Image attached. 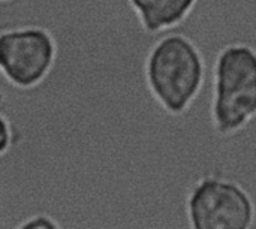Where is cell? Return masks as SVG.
<instances>
[{
    "mask_svg": "<svg viewBox=\"0 0 256 229\" xmlns=\"http://www.w3.org/2000/svg\"><path fill=\"white\" fill-rule=\"evenodd\" d=\"M144 78L152 98L166 114L183 116L204 86V57L186 34H165L153 44L146 57Z\"/></svg>",
    "mask_w": 256,
    "mask_h": 229,
    "instance_id": "obj_1",
    "label": "cell"
},
{
    "mask_svg": "<svg viewBox=\"0 0 256 229\" xmlns=\"http://www.w3.org/2000/svg\"><path fill=\"white\" fill-rule=\"evenodd\" d=\"M212 128L232 136L256 118V50L242 42L224 46L213 66Z\"/></svg>",
    "mask_w": 256,
    "mask_h": 229,
    "instance_id": "obj_2",
    "label": "cell"
},
{
    "mask_svg": "<svg viewBox=\"0 0 256 229\" xmlns=\"http://www.w3.org/2000/svg\"><path fill=\"white\" fill-rule=\"evenodd\" d=\"M186 216L194 229H249L255 224L256 207L240 183L207 174L189 190Z\"/></svg>",
    "mask_w": 256,
    "mask_h": 229,
    "instance_id": "obj_3",
    "label": "cell"
},
{
    "mask_svg": "<svg viewBox=\"0 0 256 229\" xmlns=\"http://www.w3.org/2000/svg\"><path fill=\"white\" fill-rule=\"evenodd\" d=\"M57 60V42L40 26L0 30V75L20 90H30L46 80Z\"/></svg>",
    "mask_w": 256,
    "mask_h": 229,
    "instance_id": "obj_4",
    "label": "cell"
},
{
    "mask_svg": "<svg viewBox=\"0 0 256 229\" xmlns=\"http://www.w3.org/2000/svg\"><path fill=\"white\" fill-rule=\"evenodd\" d=\"M142 30L158 34L180 26L195 9L198 0H128Z\"/></svg>",
    "mask_w": 256,
    "mask_h": 229,
    "instance_id": "obj_5",
    "label": "cell"
},
{
    "mask_svg": "<svg viewBox=\"0 0 256 229\" xmlns=\"http://www.w3.org/2000/svg\"><path fill=\"white\" fill-rule=\"evenodd\" d=\"M14 141H15L14 126L9 122V118L0 112V158H3L12 150Z\"/></svg>",
    "mask_w": 256,
    "mask_h": 229,
    "instance_id": "obj_6",
    "label": "cell"
},
{
    "mask_svg": "<svg viewBox=\"0 0 256 229\" xmlns=\"http://www.w3.org/2000/svg\"><path fill=\"white\" fill-rule=\"evenodd\" d=\"M58 226L60 225L51 216L44 214V213H38L34 216H30L18 225L20 229H56Z\"/></svg>",
    "mask_w": 256,
    "mask_h": 229,
    "instance_id": "obj_7",
    "label": "cell"
},
{
    "mask_svg": "<svg viewBox=\"0 0 256 229\" xmlns=\"http://www.w3.org/2000/svg\"><path fill=\"white\" fill-rule=\"evenodd\" d=\"M8 2H14V0H0V3H8Z\"/></svg>",
    "mask_w": 256,
    "mask_h": 229,
    "instance_id": "obj_8",
    "label": "cell"
}]
</instances>
